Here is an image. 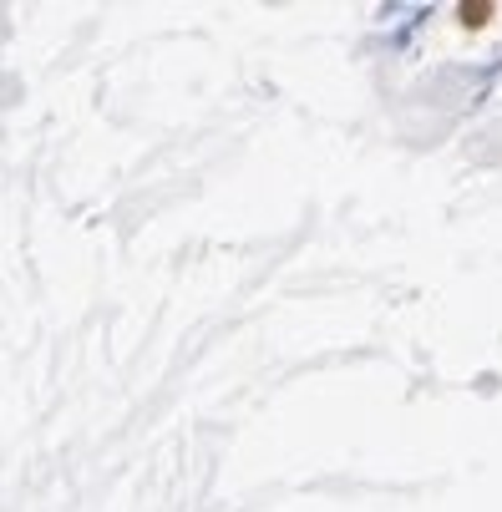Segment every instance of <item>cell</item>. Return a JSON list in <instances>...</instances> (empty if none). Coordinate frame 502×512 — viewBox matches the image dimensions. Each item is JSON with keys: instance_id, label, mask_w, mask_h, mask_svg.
Returning a JSON list of instances; mask_svg holds the SVG:
<instances>
[{"instance_id": "obj_1", "label": "cell", "mask_w": 502, "mask_h": 512, "mask_svg": "<svg viewBox=\"0 0 502 512\" xmlns=\"http://www.w3.org/2000/svg\"><path fill=\"white\" fill-rule=\"evenodd\" d=\"M487 16H492V6H462V21H467V26H482Z\"/></svg>"}]
</instances>
